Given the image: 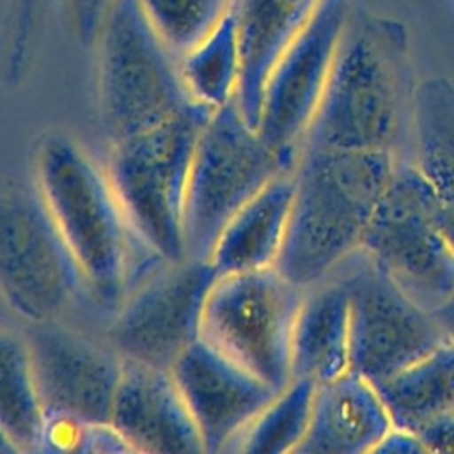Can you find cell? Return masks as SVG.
<instances>
[{"label":"cell","mask_w":454,"mask_h":454,"mask_svg":"<svg viewBox=\"0 0 454 454\" xmlns=\"http://www.w3.org/2000/svg\"><path fill=\"white\" fill-rule=\"evenodd\" d=\"M34 183L96 307L114 314L163 261L137 234L106 168L69 135L51 131L34 151Z\"/></svg>","instance_id":"6da1fadb"},{"label":"cell","mask_w":454,"mask_h":454,"mask_svg":"<svg viewBox=\"0 0 454 454\" xmlns=\"http://www.w3.org/2000/svg\"><path fill=\"white\" fill-rule=\"evenodd\" d=\"M415 90L406 25L351 7L303 147L394 153Z\"/></svg>","instance_id":"7a4b0ae2"},{"label":"cell","mask_w":454,"mask_h":454,"mask_svg":"<svg viewBox=\"0 0 454 454\" xmlns=\"http://www.w3.org/2000/svg\"><path fill=\"white\" fill-rule=\"evenodd\" d=\"M394 153L303 147L275 268L301 289L330 277L362 248L369 220L392 177Z\"/></svg>","instance_id":"3957f363"},{"label":"cell","mask_w":454,"mask_h":454,"mask_svg":"<svg viewBox=\"0 0 454 454\" xmlns=\"http://www.w3.org/2000/svg\"><path fill=\"white\" fill-rule=\"evenodd\" d=\"M213 108L192 101L165 122L110 144L106 174L137 234L167 262L186 259L184 202L199 135Z\"/></svg>","instance_id":"277c9868"},{"label":"cell","mask_w":454,"mask_h":454,"mask_svg":"<svg viewBox=\"0 0 454 454\" xmlns=\"http://www.w3.org/2000/svg\"><path fill=\"white\" fill-rule=\"evenodd\" d=\"M98 90L110 144L179 114L190 98L179 59L156 37L135 0H117L98 37Z\"/></svg>","instance_id":"5b68a950"},{"label":"cell","mask_w":454,"mask_h":454,"mask_svg":"<svg viewBox=\"0 0 454 454\" xmlns=\"http://www.w3.org/2000/svg\"><path fill=\"white\" fill-rule=\"evenodd\" d=\"M289 168L248 124L236 98L204 124L186 186V255L209 259L227 222L271 179Z\"/></svg>","instance_id":"8992f818"},{"label":"cell","mask_w":454,"mask_h":454,"mask_svg":"<svg viewBox=\"0 0 454 454\" xmlns=\"http://www.w3.org/2000/svg\"><path fill=\"white\" fill-rule=\"evenodd\" d=\"M303 294L275 266L218 275L204 303L200 337L282 390L293 378V332Z\"/></svg>","instance_id":"52a82bcc"},{"label":"cell","mask_w":454,"mask_h":454,"mask_svg":"<svg viewBox=\"0 0 454 454\" xmlns=\"http://www.w3.org/2000/svg\"><path fill=\"white\" fill-rule=\"evenodd\" d=\"M0 282L5 303L30 325L55 323L87 294L80 266L34 181H12L2 192Z\"/></svg>","instance_id":"ba28073f"},{"label":"cell","mask_w":454,"mask_h":454,"mask_svg":"<svg viewBox=\"0 0 454 454\" xmlns=\"http://www.w3.org/2000/svg\"><path fill=\"white\" fill-rule=\"evenodd\" d=\"M360 250L427 310L452 293L454 250L440 227L433 186L419 165L395 161Z\"/></svg>","instance_id":"9c48e42d"},{"label":"cell","mask_w":454,"mask_h":454,"mask_svg":"<svg viewBox=\"0 0 454 454\" xmlns=\"http://www.w3.org/2000/svg\"><path fill=\"white\" fill-rule=\"evenodd\" d=\"M333 273L349 296L351 372L378 385L445 340L431 310L410 298L364 250Z\"/></svg>","instance_id":"30bf717a"},{"label":"cell","mask_w":454,"mask_h":454,"mask_svg":"<svg viewBox=\"0 0 454 454\" xmlns=\"http://www.w3.org/2000/svg\"><path fill=\"white\" fill-rule=\"evenodd\" d=\"M209 259L163 262L114 312L108 340L124 360L168 369L200 339L206 298L218 278Z\"/></svg>","instance_id":"8fae6325"},{"label":"cell","mask_w":454,"mask_h":454,"mask_svg":"<svg viewBox=\"0 0 454 454\" xmlns=\"http://www.w3.org/2000/svg\"><path fill=\"white\" fill-rule=\"evenodd\" d=\"M349 11L346 0H323L266 80L257 131L289 168L321 103Z\"/></svg>","instance_id":"7c38bea8"},{"label":"cell","mask_w":454,"mask_h":454,"mask_svg":"<svg viewBox=\"0 0 454 454\" xmlns=\"http://www.w3.org/2000/svg\"><path fill=\"white\" fill-rule=\"evenodd\" d=\"M46 417L108 424L122 358L57 323L32 325L25 337Z\"/></svg>","instance_id":"4fadbf2b"},{"label":"cell","mask_w":454,"mask_h":454,"mask_svg":"<svg viewBox=\"0 0 454 454\" xmlns=\"http://www.w3.org/2000/svg\"><path fill=\"white\" fill-rule=\"evenodd\" d=\"M200 433L204 452L234 450L254 419L280 392L202 337L170 367Z\"/></svg>","instance_id":"5bb4252c"},{"label":"cell","mask_w":454,"mask_h":454,"mask_svg":"<svg viewBox=\"0 0 454 454\" xmlns=\"http://www.w3.org/2000/svg\"><path fill=\"white\" fill-rule=\"evenodd\" d=\"M110 424L133 452H204L197 424L168 369L122 358Z\"/></svg>","instance_id":"9a60e30c"},{"label":"cell","mask_w":454,"mask_h":454,"mask_svg":"<svg viewBox=\"0 0 454 454\" xmlns=\"http://www.w3.org/2000/svg\"><path fill=\"white\" fill-rule=\"evenodd\" d=\"M392 427L378 388L349 371L316 387L310 426L296 454L374 452Z\"/></svg>","instance_id":"2e32d148"},{"label":"cell","mask_w":454,"mask_h":454,"mask_svg":"<svg viewBox=\"0 0 454 454\" xmlns=\"http://www.w3.org/2000/svg\"><path fill=\"white\" fill-rule=\"evenodd\" d=\"M323 0H234L241 43L239 108L257 129L266 80Z\"/></svg>","instance_id":"e0dca14e"},{"label":"cell","mask_w":454,"mask_h":454,"mask_svg":"<svg viewBox=\"0 0 454 454\" xmlns=\"http://www.w3.org/2000/svg\"><path fill=\"white\" fill-rule=\"evenodd\" d=\"M291 372L317 385L349 372V296L335 273L305 289L293 332Z\"/></svg>","instance_id":"ac0fdd59"},{"label":"cell","mask_w":454,"mask_h":454,"mask_svg":"<svg viewBox=\"0 0 454 454\" xmlns=\"http://www.w3.org/2000/svg\"><path fill=\"white\" fill-rule=\"evenodd\" d=\"M294 197V172H284L254 195L222 229L209 261L220 275L275 266Z\"/></svg>","instance_id":"d6986e66"},{"label":"cell","mask_w":454,"mask_h":454,"mask_svg":"<svg viewBox=\"0 0 454 454\" xmlns=\"http://www.w3.org/2000/svg\"><path fill=\"white\" fill-rule=\"evenodd\" d=\"M411 121L417 165L433 186L438 222L454 250V83L443 76L420 82Z\"/></svg>","instance_id":"ffe728a7"},{"label":"cell","mask_w":454,"mask_h":454,"mask_svg":"<svg viewBox=\"0 0 454 454\" xmlns=\"http://www.w3.org/2000/svg\"><path fill=\"white\" fill-rule=\"evenodd\" d=\"M394 427L419 433L454 411V344L443 340L406 369L374 385Z\"/></svg>","instance_id":"44dd1931"},{"label":"cell","mask_w":454,"mask_h":454,"mask_svg":"<svg viewBox=\"0 0 454 454\" xmlns=\"http://www.w3.org/2000/svg\"><path fill=\"white\" fill-rule=\"evenodd\" d=\"M44 408L34 380L27 340L14 332L0 335V436L2 450L39 452Z\"/></svg>","instance_id":"7402d4cb"},{"label":"cell","mask_w":454,"mask_h":454,"mask_svg":"<svg viewBox=\"0 0 454 454\" xmlns=\"http://www.w3.org/2000/svg\"><path fill=\"white\" fill-rule=\"evenodd\" d=\"M190 98L218 108L236 98L241 76V43L234 5L223 21L193 50L179 59Z\"/></svg>","instance_id":"603a6c76"},{"label":"cell","mask_w":454,"mask_h":454,"mask_svg":"<svg viewBox=\"0 0 454 454\" xmlns=\"http://www.w3.org/2000/svg\"><path fill=\"white\" fill-rule=\"evenodd\" d=\"M316 387L317 383L312 380L291 378L247 427L234 450L248 454L296 452L310 426Z\"/></svg>","instance_id":"cb8c5ba5"},{"label":"cell","mask_w":454,"mask_h":454,"mask_svg":"<svg viewBox=\"0 0 454 454\" xmlns=\"http://www.w3.org/2000/svg\"><path fill=\"white\" fill-rule=\"evenodd\" d=\"M156 37L181 59L231 12L234 0H135Z\"/></svg>","instance_id":"d4e9b609"},{"label":"cell","mask_w":454,"mask_h":454,"mask_svg":"<svg viewBox=\"0 0 454 454\" xmlns=\"http://www.w3.org/2000/svg\"><path fill=\"white\" fill-rule=\"evenodd\" d=\"M41 11V0H14L12 4V21H11V43L7 67L9 76L18 78L32 51L37 20Z\"/></svg>","instance_id":"484cf974"},{"label":"cell","mask_w":454,"mask_h":454,"mask_svg":"<svg viewBox=\"0 0 454 454\" xmlns=\"http://www.w3.org/2000/svg\"><path fill=\"white\" fill-rule=\"evenodd\" d=\"M67 23L82 46H96L106 16L117 0H62Z\"/></svg>","instance_id":"4316f807"},{"label":"cell","mask_w":454,"mask_h":454,"mask_svg":"<svg viewBox=\"0 0 454 454\" xmlns=\"http://www.w3.org/2000/svg\"><path fill=\"white\" fill-rule=\"evenodd\" d=\"M80 452H133L122 434L108 424H85Z\"/></svg>","instance_id":"83f0119b"},{"label":"cell","mask_w":454,"mask_h":454,"mask_svg":"<svg viewBox=\"0 0 454 454\" xmlns=\"http://www.w3.org/2000/svg\"><path fill=\"white\" fill-rule=\"evenodd\" d=\"M417 434L426 452H454V411L429 422Z\"/></svg>","instance_id":"f1b7e54d"},{"label":"cell","mask_w":454,"mask_h":454,"mask_svg":"<svg viewBox=\"0 0 454 454\" xmlns=\"http://www.w3.org/2000/svg\"><path fill=\"white\" fill-rule=\"evenodd\" d=\"M374 452H390V454H419V452H426V447L422 443V440L419 438V434L406 431V429H399V427H392L387 436L378 443V447L374 449Z\"/></svg>","instance_id":"f546056e"},{"label":"cell","mask_w":454,"mask_h":454,"mask_svg":"<svg viewBox=\"0 0 454 454\" xmlns=\"http://www.w3.org/2000/svg\"><path fill=\"white\" fill-rule=\"evenodd\" d=\"M431 314L436 319L445 340L454 344V289L438 307L431 310Z\"/></svg>","instance_id":"4dcf8cb0"}]
</instances>
